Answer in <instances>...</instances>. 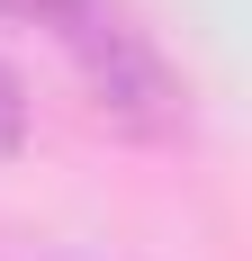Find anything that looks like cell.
<instances>
[{"label":"cell","mask_w":252,"mask_h":261,"mask_svg":"<svg viewBox=\"0 0 252 261\" xmlns=\"http://www.w3.org/2000/svg\"><path fill=\"white\" fill-rule=\"evenodd\" d=\"M0 9H27L36 27H54V45L81 63V81H90V99L117 117V126H162L171 117V81H162V63L144 54V36L117 18V0H0Z\"/></svg>","instance_id":"obj_1"},{"label":"cell","mask_w":252,"mask_h":261,"mask_svg":"<svg viewBox=\"0 0 252 261\" xmlns=\"http://www.w3.org/2000/svg\"><path fill=\"white\" fill-rule=\"evenodd\" d=\"M18 135V90H9V72H0V144Z\"/></svg>","instance_id":"obj_2"}]
</instances>
